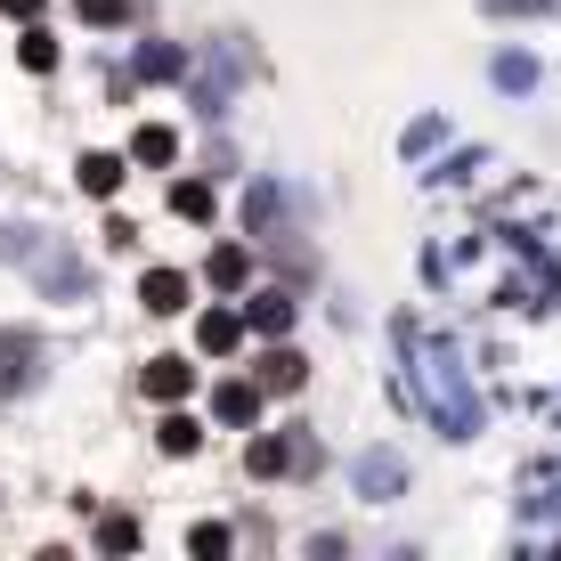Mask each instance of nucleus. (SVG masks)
Here are the masks:
<instances>
[{
  "label": "nucleus",
  "instance_id": "f257e3e1",
  "mask_svg": "<svg viewBox=\"0 0 561 561\" xmlns=\"http://www.w3.org/2000/svg\"><path fill=\"white\" fill-rule=\"evenodd\" d=\"M244 463H253L261 480L309 472V463H318V439H309V432H268V439H253V448H244Z\"/></svg>",
  "mask_w": 561,
  "mask_h": 561
},
{
  "label": "nucleus",
  "instance_id": "f03ea898",
  "mask_svg": "<svg viewBox=\"0 0 561 561\" xmlns=\"http://www.w3.org/2000/svg\"><path fill=\"white\" fill-rule=\"evenodd\" d=\"M33 366H42V342L33 334H0V391H25Z\"/></svg>",
  "mask_w": 561,
  "mask_h": 561
},
{
  "label": "nucleus",
  "instance_id": "7ed1b4c3",
  "mask_svg": "<svg viewBox=\"0 0 561 561\" xmlns=\"http://www.w3.org/2000/svg\"><path fill=\"white\" fill-rule=\"evenodd\" d=\"M244 318H253V334L285 342V334H294V294H277V285H268V294H253V301H244Z\"/></svg>",
  "mask_w": 561,
  "mask_h": 561
},
{
  "label": "nucleus",
  "instance_id": "20e7f679",
  "mask_svg": "<svg viewBox=\"0 0 561 561\" xmlns=\"http://www.w3.org/2000/svg\"><path fill=\"white\" fill-rule=\"evenodd\" d=\"M237 342H244V318H237V309H204V318H196V351H204V358H228Z\"/></svg>",
  "mask_w": 561,
  "mask_h": 561
},
{
  "label": "nucleus",
  "instance_id": "39448f33",
  "mask_svg": "<svg viewBox=\"0 0 561 561\" xmlns=\"http://www.w3.org/2000/svg\"><path fill=\"white\" fill-rule=\"evenodd\" d=\"M139 301L154 309V318H180V309H187V277H180V268H147V277H139Z\"/></svg>",
  "mask_w": 561,
  "mask_h": 561
},
{
  "label": "nucleus",
  "instance_id": "423d86ee",
  "mask_svg": "<svg viewBox=\"0 0 561 561\" xmlns=\"http://www.w3.org/2000/svg\"><path fill=\"white\" fill-rule=\"evenodd\" d=\"M147 399H163V408H171V399H187V382H196V366H187V358H147Z\"/></svg>",
  "mask_w": 561,
  "mask_h": 561
},
{
  "label": "nucleus",
  "instance_id": "0eeeda50",
  "mask_svg": "<svg viewBox=\"0 0 561 561\" xmlns=\"http://www.w3.org/2000/svg\"><path fill=\"white\" fill-rule=\"evenodd\" d=\"M261 391H268V382H220L211 415H220V423H253V415H261Z\"/></svg>",
  "mask_w": 561,
  "mask_h": 561
},
{
  "label": "nucleus",
  "instance_id": "6e6552de",
  "mask_svg": "<svg viewBox=\"0 0 561 561\" xmlns=\"http://www.w3.org/2000/svg\"><path fill=\"white\" fill-rule=\"evenodd\" d=\"M261 382H268V391H301V382H309V358H301V351H285V342H277V351L261 358Z\"/></svg>",
  "mask_w": 561,
  "mask_h": 561
},
{
  "label": "nucleus",
  "instance_id": "1a4fd4ad",
  "mask_svg": "<svg viewBox=\"0 0 561 561\" xmlns=\"http://www.w3.org/2000/svg\"><path fill=\"white\" fill-rule=\"evenodd\" d=\"M196 415H163V423H154V448H163V456H196Z\"/></svg>",
  "mask_w": 561,
  "mask_h": 561
},
{
  "label": "nucleus",
  "instance_id": "9d476101",
  "mask_svg": "<svg viewBox=\"0 0 561 561\" xmlns=\"http://www.w3.org/2000/svg\"><path fill=\"white\" fill-rule=\"evenodd\" d=\"M244 268H253V261H244V244H220V253L204 261V277L220 285V294H237V285H244Z\"/></svg>",
  "mask_w": 561,
  "mask_h": 561
},
{
  "label": "nucleus",
  "instance_id": "9b49d317",
  "mask_svg": "<svg viewBox=\"0 0 561 561\" xmlns=\"http://www.w3.org/2000/svg\"><path fill=\"white\" fill-rule=\"evenodd\" d=\"M82 187L90 196H114L123 187V154H82Z\"/></svg>",
  "mask_w": 561,
  "mask_h": 561
},
{
  "label": "nucleus",
  "instance_id": "f8f14e48",
  "mask_svg": "<svg viewBox=\"0 0 561 561\" xmlns=\"http://www.w3.org/2000/svg\"><path fill=\"white\" fill-rule=\"evenodd\" d=\"M171 154H180V139H171L163 123H147L139 139H130V163H171Z\"/></svg>",
  "mask_w": 561,
  "mask_h": 561
},
{
  "label": "nucleus",
  "instance_id": "ddd939ff",
  "mask_svg": "<svg viewBox=\"0 0 561 561\" xmlns=\"http://www.w3.org/2000/svg\"><path fill=\"white\" fill-rule=\"evenodd\" d=\"M171 211H180V220H211V187L204 180H180V187H171Z\"/></svg>",
  "mask_w": 561,
  "mask_h": 561
},
{
  "label": "nucleus",
  "instance_id": "4468645a",
  "mask_svg": "<svg viewBox=\"0 0 561 561\" xmlns=\"http://www.w3.org/2000/svg\"><path fill=\"white\" fill-rule=\"evenodd\" d=\"M99 546H106V553H130V546H139V520H130V513H106V520H99Z\"/></svg>",
  "mask_w": 561,
  "mask_h": 561
},
{
  "label": "nucleus",
  "instance_id": "2eb2a0df",
  "mask_svg": "<svg viewBox=\"0 0 561 561\" xmlns=\"http://www.w3.org/2000/svg\"><path fill=\"white\" fill-rule=\"evenodd\" d=\"M16 57H25V73H49V66H57V42H49V33H25Z\"/></svg>",
  "mask_w": 561,
  "mask_h": 561
},
{
  "label": "nucleus",
  "instance_id": "dca6fc26",
  "mask_svg": "<svg viewBox=\"0 0 561 561\" xmlns=\"http://www.w3.org/2000/svg\"><path fill=\"white\" fill-rule=\"evenodd\" d=\"M73 9H82L90 25H123V16H130V0H73Z\"/></svg>",
  "mask_w": 561,
  "mask_h": 561
},
{
  "label": "nucleus",
  "instance_id": "f3484780",
  "mask_svg": "<svg viewBox=\"0 0 561 561\" xmlns=\"http://www.w3.org/2000/svg\"><path fill=\"white\" fill-rule=\"evenodd\" d=\"M196 553H204V561L228 553V529H220V520H204V529H196Z\"/></svg>",
  "mask_w": 561,
  "mask_h": 561
},
{
  "label": "nucleus",
  "instance_id": "a211bd4d",
  "mask_svg": "<svg viewBox=\"0 0 561 561\" xmlns=\"http://www.w3.org/2000/svg\"><path fill=\"white\" fill-rule=\"evenodd\" d=\"M0 9H9V16H33V9H42V0H0Z\"/></svg>",
  "mask_w": 561,
  "mask_h": 561
}]
</instances>
